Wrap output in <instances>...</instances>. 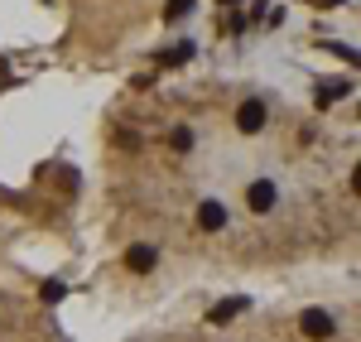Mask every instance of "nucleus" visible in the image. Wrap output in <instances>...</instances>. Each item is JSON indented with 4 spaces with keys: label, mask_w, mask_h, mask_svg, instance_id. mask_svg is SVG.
<instances>
[{
    "label": "nucleus",
    "mask_w": 361,
    "mask_h": 342,
    "mask_svg": "<svg viewBox=\"0 0 361 342\" xmlns=\"http://www.w3.org/2000/svg\"><path fill=\"white\" fill-rule=\"evenodd\" d=\"M226 5H236V0H226Z\"/></svg>",
    "instance_id": "10"
},
{
    "label": "nucleus",
    "mask_w": 361,
    "mask_h": 342,
    "mask_svg": "<svg viewBox=\"0 0 361 342\" xmlns=\"http://www.w3.org/2000/svg\"><path fill=\"white\" fill-rule=\"evenodd\" d=\"M352 188H357V193H361V164H357V169H352Z\"/></svg>",
    "instance_id": "8"
},
{
    "label": "nucleus",
    "mask_w": 361,
    "mask_h": 342,
    "mask_svg": "<svg viewBox=\"0 0 361 342\" xmlns=\"http://www.w3.org/2000/svg\"><path fill=\"white\" fill-rule=\"evenodd\" d=\"M308 5H323V10H328V5H342V0H308Z\"/></svg>",
    "instance_id": "9"
},
{
    "label": "nucleus",
    "mask_w": 361,
    "mask_h": 342,
    "mask_svg": "<svg viewBox=\"0 0 361 342\" xmlns=\"http://www.w3.org/2000/svg\"><path fill=\"white\" fill-rule=\"evenodd\" d=\"M246 207H250V212H270V207H275V183L255 178V183L246 188Z\"/></svg>",
    "instance_id": "2"
},
{
    "label": "nucleus",
    "mask_w": 361,
    "mask_h": 342,
    "mask_svg": "<svg viewBox=\"0 0 361 342\" xmlns=\"http://www.w3.org/2000/svg\"><path fill=\"white\" fill-rule=\"evenodd\" d=\"M299 328H304V338L323 342L328 333H333V318H328V309H304V318H299Z\"/></svg>",
    "instance_id": "1"
},
{
    "label": "nucleus",
    "mask_w": 361,
    "mask_h": 342,
    "mask_svg": "<svg viewBox=\"0 0 361 342\" xmlns=\"http://www.w3.org/2000/svg\"><path fill=\"white\" fill-rule=\"evenodd\" d=\"M126 265H130V270H149V265H154V251H149V246H130V251H126Z\"/></svg>",
    "instance_id": "5"
},
{
    "label": "nucleus",
    "mask_w": 361,
    "mask_h": 342,
    "mask_svg": "<svg viewBox=\"0 0 361 342\" xmlns=\"http://www.w3.org/2000/svg\"><path fill=\"white\" fill-rule=\"evenodd\" d=\"M236 309H241V299H231V304H222V309H217V314H212V318H217V323H226V318L236 314Z\"/></svg>",
    "instance_id": "7"
},
{
    "label": "nucleus",
    "mask_w": 361,
    "mask_h": 342,
    "mask_svg": "<svg viewBox=\"0 0 361 342\" xmlns=\"http://www.w3.org/2000/svg\"><path fill=\"white\" fill-rule=\"evenodd\" d=\"M188 10H193V0H169V5H164V15H169V20H183Z\"/></svg>",
    "instance_id": "6"
},
{
    "label": "nucleus",
    "mask_w": 361,
    "mask_h": 342,
    "mask_svg": "<svg viewBox=\"0 0 361 342\" xmlns=\"http://www.w3.org/2000/svg\"><path fill=\"white\" fill-rule=\"evenodd\" d=\"M236 126H241V130H260V126H265V102H246V106H241V111H236Z\"/></svg>",
    "instance_id": "3"
},
{
    "label": "nucleus",
    "mask_w": 361,
    "mask_h": 342,
    "mask_svg": "<svg viewBox=\"0 0 361 342\" xmlns=\"http://www.w3.org/2000/svg\"><path fill=\"white\" fill-rule=\"evenodd\" d=\"M197 227H202V231H222L226 227L222 202H202V207H197Z\"/></svg>",
    "instance_id": "4"
}]
</instances>
